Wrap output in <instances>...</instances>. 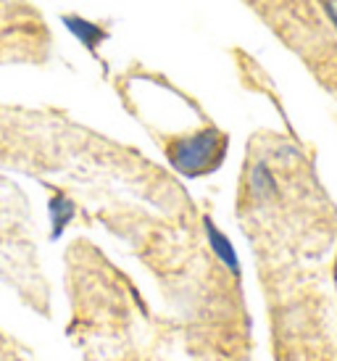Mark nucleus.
Here are the masks:
<instances>
[{"label": "nucleus", "mask_w": 337, "mask_h": 361, "mask_svg": "<svg viewBox=\"0 0 337 361\" xmlns=\"http://www.w3.org/2000/svg\"><path fill=\"white\" fill-rule=\"evenodd\" d=\"M74 214H77V206L74 201H69L66 195H56V198H50L48 203V216H50V240H59L63 230L69 227L71 221H74Z\"/></svg>", "instance_id": "4"}, {"label": "nucleus", "mask_w": 337, "mask_h": 361, "mask_svg": "<svg viewBox=\"0 0 337 361\" xmlns=\"http://www.w3.org/2000/svg\"><path fill=\"white\" fill-rule=\"evenodd\" d=\"M250 190L256 192L258 198H266L274 192V180H271V174H269L266 164H256L253 171H250Z\"/></svg>", "instance_id": "5"}, {"label": "nucleus", "mask_w": 337, "mask_h": 361, "mask_svg": "<svg viewBox=\"0 0 337 361\" xmlns=\"http://www.w3.org/2000/svg\"><path fill=\"white\" fill-rule=\"evenodd\" d=\"M61 24L69 30L71 37L80 42L90 56H95V59H98V48L109 40V32L103 30L100 24L85 19V16H77V13H66V16H61Z\"/></svg>", "instance_id": "2"}, {"label": "nucleus", "mask_w": 337, "mask_h": 361, "mask_svg": "<svg viewBox=\"0 0 337 361\" xmlns=\"http://www.w3.org/2000/svg\"><path fill=\"white\" fill-rule=\"evenodd\" d=\"M227 156V135H221L214 127L198 130L188 137H177L166 148V159L171 169L182 177H203L209 171L219 169V164Z\"/></svg>", "instance_id": "1"}, {"label": "nucleus", "mask_w": 337, "mask_h": 361, "mask_svg": "<svg viewBox=\"0 0 337 361\" xmlns=\"http://www.w3.org/2000/svg\"><path fill=\"white\" fill-rule=\"evenodd\" d=\"M203 230H206V238H209V243H211V251L216 253L219 261H221V264H224L229 271L240 274L238 253H235V248H232V243H229L227 235H224V232L219 230L216 224L211 221V216H206V219H203Z\"/></svg>", "instance_id": "3"}]
</instances>
